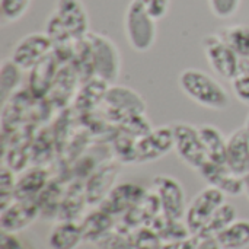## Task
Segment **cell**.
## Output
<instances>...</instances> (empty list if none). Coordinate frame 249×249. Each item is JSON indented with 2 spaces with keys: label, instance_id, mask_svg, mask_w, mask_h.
Instances as JSON below:
<instances>
[{
  "label": "cell",
  "instance_id": "1",
  "mask_svg": "<svg viewBox=\"0 0 249 249\" xmlns=\"http://www.w3.org/2000/svg\"><path fill=\"white\" fill-rule=\"evenodd\" d=\"M45 32L55 45H70L85 39L90 32V22L83 0H57L47 19Z\"/></svg>",
  "mask_w": 249,
  "mask_h": 249
},
{
  "label": "cell",
  "instance_id": "2",
  "mask_svg": "<svg viewBox=\"0 0 249 249\" xmlns=\"http://www.w3.org/2000/svg\"><path fill=\"white\" fill-rule=\"evenodd\" d=\"M82 45V63L93 77L114 85L121 73V54L115 42L107 35L89 32Z\"/></svg>",
  "mask_w": 249,
  "mask_h": 249
},
{
  "label": "cell",
  "instance_id": "3",
  "mask_svg": "<svg viewBox=\"0 0 249 249\" xmlns=\"http://www.w3.org/2000/svg\"><path fill=\"white\" fill-rule=\"evenodd\" d=\"M178 85L188 99L206 109L225 111L231 105V95L226 88L204 70L194 67L182 70L178 77Z\"/></svg>",
  "mask_w": 249,
  "mask_h": 249
},
{
  "label": "cell",
  "instance_id": "4",
  "mask_svg": "<svg viewBox=\"0 0 249 249\" xmlns=\"http://www.w3.org/2000/svg\"><path fill=\"white\" fill-rule=\"evenodd\" d=\"M156 19L140 0H131L124 15V32L128 45L136 53H147L156 42Z\"/></svg>",
  "mask_w": 249,
  "mask_h": 249
},
{
  "label": "cell",
  "instance_id": "5",
  "mask_svg": "<svg viewBox=\"0 0 249 249\" xmlns=\"http://www.w3.org/2000/svg\"><path fill=\"white\" fill-rule=\"evenodd\" d=\"M172 125L174 150L177 156L191 169L200 171L207 162V153L200 136V128L194 124L177 121Z\"/></svg>",
  "mask_w": 249,
  "mask_h": 249
},
{
  "label": "cell",
  "instance_id": "6",
  "mask_svg": "<svg viewBox=\"0 0 249 249\" xmlns=\"http://www.w3.org/2000/svg\"><path fill=\"white\" fill-rule=\"evenodd\" d=\"M203 50L209 66L219 77L232 82L238 76L241 57L217 32L203 38Z\"/></svg>",
  "mask_w": 249,
  "mask_h": 249
},
{
  "label": "cell",
  "instance_id": "7",
  "mask_svg": "<svg viewBox=\"0 0 249 249\" xmlns=\"http://www.w3.org/2000/svg\"><path fill=\"white\" fill-rule=\"evenodd\" d=\"M225 197L226 196L220 190L209 185L191 200L184 217L191 235L198 238L216 210L226 203Z\"/></svg>",
  "mask_w": 249,
  "mask_h": 249
},
{
  "label": "cell",
  "instance_id": "8",
  "mask_svg": "<svg viewBox=\"0 0 249 249\" xmlns=\"http://www.w3.org/2000/svg\"><path fill=\"white\" fill-rule=\"evenodd\" d=\"M54 47L55 44L47 35V32H31L16 42L10 58L22 70H32L53 54Z\"/></svg>",
  "mask_w": 249,
  "mask_h": 249
},
{
  "label": "cell",
  "instance_id": "9",
  "mask_svg": "<svg viewBox=\"0 0 249 249\" xmlns=\"http://www.w3.org/2000/svg\"><path fill=\"white\" fill-rule=\"evenodd\" d=\"M153 193L158 196L162 213L171 219L182 220L187 212V198L182 184L171 175H156L153 178Z\"/></svg>",
  "mask_w": 249,
  "mask_h": 249
},
{
  "label": "cell",
  "instance_id": "10",
  "mask_svg": "<svg viewBox=\"0 0 249 249\" xmlns=\"http://www.w3.org/2000/svg\"><path fill=\"white\" fill-rule=\"evenodd\" d=\"M174 150L172 125L152 128L136 143V163H146L166 156Z\"/></svg>",
  "mask_w": 249,
  "mask_h": 249
},
{
  "label": "cell",
  "instance_id": "11",
  "mask_svg": "<svg viewBox=\"0 0 249 249\" xmlns=\"http://www.w3.org/2000/svg\"><path fill=\"white\" fill-rule=\"evenodd\" d=\"M41 216L36 200H18L15 198L6 209L0 210L1 232L19 233L28 229Z\"/></svg>",
  "mask_w": 249,
  "mask_h": 249
},
{
  "label": "cell",
  "instance_id": "12",
  "mask_svg": "<svg viewBox=\"0 0 249 249\" xmlns=\"http://www.w3.org/2000/svg\"><path fill=\"white\" fill-rule=\"evenodd\" d=\"M146 194L147 191L142 185H137L133 182L118 184L111 190V193L99 204V207L108 212L109 214H112L114 217L124 216L127 212L136 207L144 198Z\"/></svg>",
  "mask_w": 249,
  "mask_h": 249
},
{
  "label": "cell",
  "instance_id": "13",
  "mask_svg": "<svg viewBox=\"0 0 249 249\" xmlns=\"http://www.w3.org/2000/svg\"><path fill=\"white\" fill-rule=\"evenodd\" d=\"M104 101L117 114L124 115L125 120L143 115L146 111V102L140 93H137L136 90L130 88L115 85V83L108 86Z\"/></svg>",
  "mask_w": 249,
  "mask_h": 249
},
{
  "label": "cell",
  "instance_id": "14",
  "mask_svg": "<svg viewBox=\"0 0 249 249\" xmlns=\"http://www.w3.org/2000/svg\"><path fill=\"white\" fill-rule=\"evenodd\" d=\"M198 174L209 185L220 190L225 196L238 197L244 194V177L235 174L228 165L214 163L209 160L198 171Z\"/></svg>",
  "mask_w": 249,
  "mask_h": 249
},
{
  "label": "cell",
  "instance_id": "15",
  "mask_svg": "<svg viewBox=\"0 0 249 249\" xmlns=\"http://www.w3.org/2000/svg\"><path fill=\"white\" fill-rule=\"evenodd\" d=\"M226 165L238 175L244 177L249 171V136L245 127L235 130L228 137Z\"/></svg>",
  "mask_w": 249,
  "mask_h": 249
},
{
  "label": "cell",
  "instance_id": "16",
  "mask_svg": "<svg viewBox=\"0 0 249 249\" xmlns=\"http://www.w3.org/2000/svg\"><path fill=\"white\" fill-rule=\"evenodd\" d=\"M117 177H118V168H115L114 165H108L96 169L85 185L88 204L99 206L111 193V190L115 187L114 182Z\"/></svg>",
  "mask_w": 249,
  "mask_h": 249
},
{
  "label": "cell",
  "instance_id": "17",
  "mask_svg": "<svg viewBox=\"0 0 249 249\" xmlns=\"http://www.w3.org/2000/svg\"><path fill=\"white\" fill-rule=\"evenodd\" d=\"M85 242L80 223L73 220L57 222L48 235V245L51 249H77Z\"/></svg>",
  "mask_w": 249,
  "mask_h": 249
},
{
  "label": "cell",
  "instance_id": "18",
  "mask_svg": "<svg viewBox=\"0 0 249 249\" xmlns=\"http://www.w3.org/2000/svg\"><path fill=\"white\" fill-rule=\"evenodd\" d=\"M80 226L83 231L85 242L95 244L96 241H99L102 236H105L108 232H111L115 228V222H114L112 214L98 207L82 219Z\"/></svg>",
  "mask_w": 249,
  "mask_h": 249
},
{
  "label": "cell",
  "instance_id": "19",
  "mask_svg": "<svg viewBox=\"0 0 249 249\" xmlns=\"http://www.w3.org/2000/svg\"><path fill=\"white\" fill-rule=\"evenodd\" d=\"M50 184L48 172L42 168H34L22 174L16 179L15 198L18 200H36V197Z\"/></svg>",
  "mask_w": 249,
  "mask_h": 249
},
{
  "label": "cell",
  "instance_id": "20",
  "mask_svg": "<svg viewBox=\"0 0 249 249\" xmlns=\"http://www.w3.org/2000/svg\"><path fill=\"white\" fill-rule=\"evenodd\" d=\"M198 128L209 160L226 165L228 137H225V134L213 124H203Z\"/></svg>",
  "mask_w": 249,
  "mask_h": 249
},
{
  "label": "cell",
  "instance_id": "21",
  "mask_svg": "<svg viewBox=\"0 0 249 249\" xmlns=\"http://www.w3.org/2000/svg\"><path fill=\"white\" fill-rule=\"evenodd\" d=\"M222 249H245L249 247V220H235L216 236Z\"/></svg>",
  "mask_w": 249,
  "mask_h": 249
},
{
  "label": "cell",
  "instance_id": "22",
  "mask_svg": "<svg viewBox=\"0 0 249 249\" xmlns=\"http://www.w3.org/2000/svg\"><path fill=\"white\" fill-rule=\"evenodd\" d=\"M85 204H88L85 187L74 185V187L69 188V191L64 193V196H63L57 219L76 222L79 219V216L82 214Z\"/></svg>",
  "mask_w": 249,
  "mask_h": 249
},
{
  "label": "cell",
  "instance_id": "23",
  "mask_svg": "<svg viewBox=\"0 0 249 249\" xmlns=\"http://www.w3.org/2000/svg\"><path fill=\"white\" fill-rule=\"evenodd\" d=\"M235 220H238L236 207L232 206L231 203H225L216 210V213L212 216V219L209 220V223L206 225L203 232L198 235V238L200 239H203V238H216L222 231H225Z\"/></svg>",
  "mask_w": 249,
  "mask_h": 249
},
{
  "label": "cell",
  "instance_id": "24",
  "mask_svg": "<svg viewBox=\"0 0 249 249\" xmlns=\"http://www.w3.org/2000/svg\"><path fill=\"white\" fill-rule=\"evenodd\" d=\"M22 69L12 60L4 58L0 66V96L3 104L16 92L22 82Z\"/></svg>",
  "mask_w": 249,
  "mask_h": 249
},
{
  "label": "cell",
  "instance_id": "25",
  "mask_svg": "<svg viewBox=\"0 0 249 249\" xmlns=\"http://www.w3.org/2000/svg\"><path fill=\"white\" fill-rule=\"evenodd\" d=\"M217 34L238 53L241 58H249V25H228Z\"/></svg>",
  "mask_w": 249,
  "mask_h": 249
},
{
  "label": "cell",
  "instance_id": "26",
  "mask_svg": "<svg viewBox=\"0 0 249 249\" xmlns=\"http://www.w3.org/2000/svg\"><path fill=\"white\" fill-rule=\"evenodd\" d=\"M134 249H159L163 244L159 233L149 225L140 226L130 232Z\"/></svg>",
  "mask_w": 249,
  "mask_h": 249
},
{
  "label": "cell",
  "instance_id": "27",
  "mask_svg": "<svg viewBox=\"0 0 249 249\" xmlns=\"http://www.w3.org/2000/svg\"><path fill=\"white\" fill-rule=\"evenodd\" d=\"M93 245L96 249H134L130 233L117 226Z\"/></svg>",
  "mask_w": 249,
  "mask_h": 249
},
{
  "label": "cell",
  "instance_id": "28",
  "mask_svg": "<svg viewBox=\"0 0 249 249\" xmlns=\"http://www.w3.org/2000/svg\"><path fill=\"white\" fill-rule=\"evenodd\" d=\"M32 0H0V16L3 23H13L25 16Z\"/></svg>",
  "mask_w": 249,
  "mask_h": 249
},
{
  "label": "cell",
  "instance_id": "29",
  "mask_svg": "<svg viewBox=\"0 0 249 249\" xmlns=\"http://www.w3.org/2000/svg\"><path fill=\"white\" fill-rule=\"evenodd\" d=\"M15 174L7 165H3L0 171V210L6 209L15 200Z\"/></svg>",
  "mask_w": 249,
  "mask_h": 249
},
{
  "label": "cell",
  "instance_id": "30",
  "mask_svg": "<svg viewBox=\"0 0 249 249\" xmlns=\"http://www.w3.org/2000/svg\"><path fill=\"white\" fill-rule=\"evenodd\" d=\"M241 3L242 0H209V7L217 19H229L238 13Z\"/></svg>",
  "mask_w": 249,
  "mask_h": 249
},
{
  "label": "cell",
  "instance_id": "31",
  "mask_svg": "<svg viewBox=\"0 0 249 249\" xmlns=\"http://www.w3.org/2000/svg\"><path fill=\"white\" fill-rule=\"evenodd\" d=\"M232 88L235 92V96L249 105V70L245 67L239 66V73L238 76L232 80Z\"/></svg>",
  "mask_w": 249,
  "mask_h": 249
},
{
  "label": "cell",
  "instance_id": "32",
  "mask_svg": "<svg viewBox=\"0 0 249 249\" xmlns=\"http://www.w3.org/2000/svg\"><path fill=\"white\" fill-rule=\"evenodd\" d=\"M140 1L144 4V7L156 20L163 19L171 7V0H140Z\"/></svg>",
  "mask_w": 249,
  "mask_h": 249
},
{
  "label": "cell",
  "instance_id": "33",
  "mask_svg": "<svg viewBox=\"0 0 249 249\" xmlns=\"http://www.w3.org/2000/svg\"><path fill=\"white\" fill-rule=\"evenodd\" d=\"M200 242V238L191 235L185 239L174 241V242H163L159 249H196Z\"/></svg>",
  "mask_w": 249,
  "mask_h": 249
},
{
  "label": "cell",
  "instance_id": "34",
  "mask_svg": "<svg viewBox=\"0 0 249 249\" xmlns=\"http://www.w3.org/2000/svg\"><path fill=\"white\" fill-rule=\"evenodd\" d=\"M0 249H26L22 239L18 236V233L10 232H1L0 236Z\"/></svg>",
  "mask_w": 249,
  "mask_h": 249
},
{
  "label": "cell",
  "instance_id": "35",
  "mask_svg": "<svg viewBox=\"0 0 249 249\" xmlns=\"http://www.w3.org/2000/svg\"><path fill=\"white\" fill-rule=\"evenodd\" d=\"M196 249H222L220 245L217 244L216 238H203L200 239L198 245Z\"/></svg>",
  "mask_w": 249,
  "mask_h": 249
},
{
  "label": "cell",
  "instance_id": "36",
  "mask_svg": "<svg viewBox=\"0 0 249 249\" xmlns=\"http://www.w3.org/2000/svg\"><path fill=\"white\" fill-rule=\"evenodd\" d=\"M244 194H247L249 198V172L244 175Z\"/></svg>",
  "mask_w": 249,
  "mask_h": 249
},
{
  "label": "cell",
  "instance_id": "37",
  "mask_svg": "<svg viewBox=\"0 0 249 249\" xmlns=\"http://www.w3.org/2000/svg\"><path fill=\"white\" fill-rule=\"evenodd\" d=\"M244 127H245V130H247V133H248V136H249V114H248L247 121H245V124H244Z\"/></svg>",
  "mask_w": 249,
  "mask_h": 249
}]
</instances>
